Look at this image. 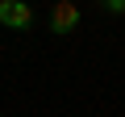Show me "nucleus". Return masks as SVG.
Returning <instances> with one entry per match:
<instances>
[{"mask_svg": "<svg viewBox=\"0 0 125 117\" xmlns=\"http://www.w3.org/2000/svg\"><path fill=\"white\" fill-rule=\"evenodd\" d=\"M0 25H9V29H25V25H33V9L21 4V0H0Z\"/></svg>", "mask_w": 125, "mask_h": 117, "instance_id": "f257e3e1", "label": "nucleus"}, {"mask_svg": "<svg viewBox=\"0 0 125 117\" xmlns=\"http://www.w3.org/2000/svg\"><path fill=\"white\" fill-rule=\"evenodd\" d=\"M75 25H79V9H75V4L62 0V4L50 9V29H54V34H71Z\"/></svg>", "mask_w": 125, "mask_h": 117, "instance_id": "f03ea898", "label": "nucleus"}, {"mask_svg": "<svg viewBox=\"0 0 125 117\" xmlns=\"http://www.w3.org/2000/svg\"><path fill=\"white\" fill-rule=\"evenodd\" d=\"M104 9L108 13H125V0H104Z\"/></svg>", "mask_w": 125, "mask_h": 117, "instance_id": "7ed1b4c3", "label": "nucleus"}]
</instances>
